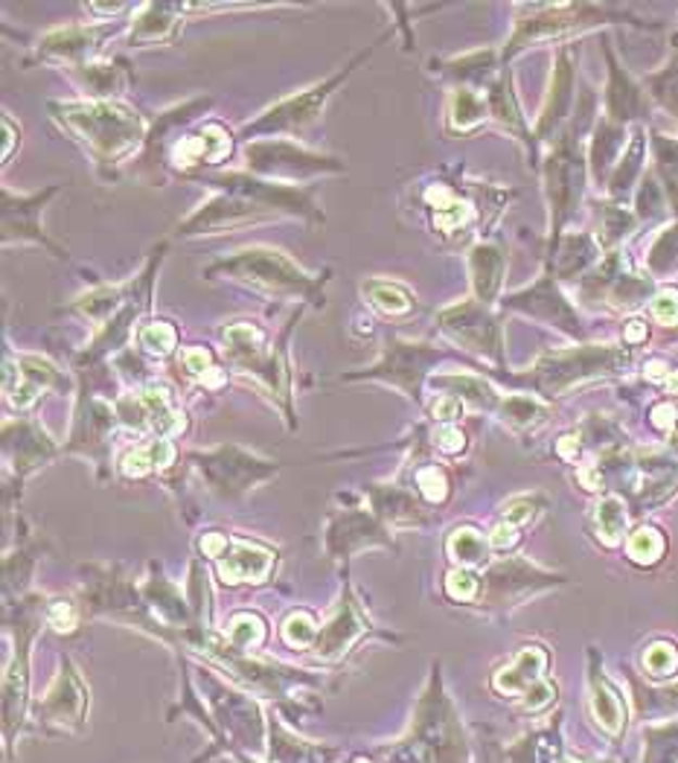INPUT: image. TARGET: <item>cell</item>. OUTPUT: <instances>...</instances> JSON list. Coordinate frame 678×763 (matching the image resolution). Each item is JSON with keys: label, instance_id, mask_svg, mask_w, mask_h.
Returning <instances> with one entry per match:
<instances>
[{"label": "cell", "instance_id": "obj_9", "mask_svg": "<svg viewBox=\"0 0 678 763\" xmlns=\"http://www.w3.org/2000/svg\"><path fill=\"white\" fill-rule=\"evenodd\" d=\"M530 18L518 21V29L510 50L506 53H516L522 47H527L530 41H542V38H553L568 33V29L588 27V24H598L603 18V10L598 7H586V3H553V7H527Z\"/></svg>", "mask_w": 678, "mask_h": 763}, {"label": "cell", "instance_id": "obj_16", "mask_svg": "<svg viewBox=\"0 0 678 763\" xmlns=\"http://www.w3.org/2000/svg\"><path fill=\"white\" fill-rule=\"evenodd\" d=\"M506 307L527 312V315H536V318L553 321L556 327H562L565 333H570V336H579L577 315L570 312V307L565 303V298H562L560 291L553 289L551 277H544V280L539 283V286H533V289L513 295Z\"/></svg>", "mask_w": 678, "mask_h": 763}, {"label": "cell", "instance_id": "obj_23", "mask_svg": "<svg viewBox=\"0 0 678 763\" xmlns=\"http://www.w3.org/2000/svg\"><path fill=\"white\" fill-rule=\"evenodd\" d=\"M73 79L100 100H109L114 93H120L126 88V62H111V64H85L73 71Z\"/></svg>", "mask_w": 678, "mask_h": 763}, {"label": "cell", "instance_id": "obj_41", "mask_svg": "<svg viewBox=\"0 0 678 763\" xmlns=\"http://www.w3.org/2000/svg\"><path fill=\"white\" fill-rule=\"evenodd\" d=\"M416 484H419V490H423V496H426L428 501H443L445 492H449L443 470H437V466L419 470V473H416Z\"/></svg>", "mask_w": 678, "mask_h": 763}, {"label": "cell", "instance_id": "obj_38", "mask_svg": "<svg viewBox=\"0 0 678 763\" xmlns=\"http://www.w3.org/2000/svg\"><path fill=\"white\" fill-rule=\"evenodd\" d=\"M594 257V246L588 237H570L562 242L560 248V272L562 274H574L579 272L582 265Z\"/></svg>", "mask_w": 678, "mask_h": 763}, {"label": "cell", "instance_id": "obj_40", "mask_svg": "<svg viewBox=\"0 0 678 763\" xmlns=\"http://www.w3.org/2000/svg\"><path fill=\"white\" fill-rule=\"evenodd\" d=\"M638 140L632 143V149H629V155H626V164H620V170L615 173V178H612V190L615 192H626L629 187H632V178L638 175V170H641V152H643V143H641V135H635Z\"/></svg>", "mask_w": 678, "mask_h": 763}, {"label": "cell", "instance_id": "obj_7", "mask_svg": "<svg viewBox=\"0 0 678 763\" xmlns=\"http://www.w3.org/2000/svg\"><path fill=\"white\" fill-rule=\"evenodd\" d=\"M280 213L263 208L251 199L242 196H230V192H213L201 208H196L190 216L178 225V237H208V234H218V230H239L244 225H260L268 218H277Z\"/></svg>", "mask_w": 678, "mask_h": 763}, {"label": "cell", "instance_id": "obj_44", "mask_svg": "<svg viewBox=\"0 0 678 763\" xmlns=\"http://www.w3.org/2000/svg\"><path fill=\"white\" fill-rule=\"evenodd\" d=\"M445 591H449V598L454 600H472L478 595V577H475L469 568H457V572L449 574Z\"/></svg>", "mask_w": 678, "mask_h": 763}, {"label": "cell", "instance_id": "obj_20", "mask_svg": "<svg viewBox=\"0 0 678 763\" xmlns=\"http://www.w3.org/2000/svg\"><path fill=\"white\" fill-rule=\"evenodd\" d=\"M570 85H574V67H570V55L560 53L556 59V71H553L551 79V91H548V102H544L542 117H539V126H536V135L551 137L560 126V120L568 114L570 105Z\"/></svg>", "mask_w": 678, "mask_h": 763}, {"label": "cell", "instance_id": "obj_49", "mask_svg": "<svg viewBox=\"0 0 678 763\" xmlns=\"http://www.w3.org/2000/svg\"><path fill=\"white\" fill-rule=\"evenodd\" d=\"M652 315L661 324H678V291H661L658 298L652 300Z\"/></svg>", "mask_w": 678, "mask_h": 763}, {"label": "cell", "instance_id": "obj_5", "mask_svg": "<svg viewBox=\"0 0 678 763\" xmlns=\"http://www.w3.org/2000/svg\"><path fill=\"white\" fill-rule=\"evenodd\" d=\"M201 182H208L216 192H230V196H242V199L256 201V204L280 213V216H298L324 225V213L312 201V190H298V187H289V184L263 182L256 175L244 173H218L210 175V178H201Z\"/></svg>", "mask_w": 678, "mask_h": 763}, {"label": "cell", "instance_id": "obj_55", "mask_svg": "<svg viewBox=\"0 0 678 763\" xmlns=\"http://www.w3.org/2000/svg\"><path fill=\"white\" fill-rule=\"evenodd\" d=\"M88 10L100 12V15H120V12L131 10V7L128 3H91Z\"/></svg>", "mask_w": 678, "mask_h": 763}, {"label": "cell", "instance_id": "obj_26", "mask_svg": "<svg viewBox=\"0 0 678 763\" xmlns=\"http://www.w3.org/2000/svg\"><path fill=\"white\" fill-rule=\"evenodd\" d=\"M364 298L381 315H390V318H402V315H411L416 310L414 295L405 286L390 280H367L364 283Z\"/></svg>", "mask_w": 678, "mask_h": 763}, {"label": "cell", "instance_id": "obj_30", "mask_svg": "<svg viewBox=\"0 0 678 763\" xmlns=\"http://www.w3.org/2000/svg\"><path fill=\"white\" fill-rule=\"evenodd\" d=\"M591 709H594V717L600 720V726L606 731H612V735L620 731V726H624V702L606 679H594V685H591Z\"/></svg>", "mask_w": 678, "mask_h": 763}, {"label": "cell", "instance_id": "obj_15", "mask_svg": "<svg viewBox=\"0 0 678 763\" xmlns=\"http://www.w3.org/2000/svg\"><path fill=\"white\" fill-rule=\"evenodd\" d=\"M362 633H367V618L362 615V606L355 603L353 595H344L341 603L335 606L332 618L326 621V627H321V633H317L315 653L321 659H338Z\"/></svg>", "mask_w": 678, "mask_h": 763}, {"label": "cell", "instance_id": "obj_24", "mask_svg": "<svg viewBox=\"0 0 678 763\" xmlns=\"http://www.w3.org/2000/svg\"><path fill=\"white\" fill-rule=\"evenodd\" d=\"M7 449H15V461L21 466H36L47 454H53V443L33 423H10L7 426Z\"/></svg>", "mask_w": 678, "mask_h": 763}, {"label": "cell", "instance_id": "obj_8", "mask_svg": "<svg viewBox=\"0 0 678 763\" xmlns=\"http://www.w3.org/2000/svg\"><path fill=\"white\" fill-rule=\"evenodd\" d=\"M440 362V353L428 345H414V341H388L381 362H376L371 371L347 373L344 379H376L385 385H393L407 397H419V385L426 379L428 367Z\"/></svg>", "mask_w": 678, "mask_h": 763}, {"label": "cell", "instance_id": "obj_34", "mask_svg": "<svg viewBox=\"0 0 678 763\" xmlns=\"http://www.w3.org/2000/svg\"><path fill=\"white\" fill-rule=\"evenodd\" d=\"M227 638L234 641L236 650H253V647L263 645L265 638V624L260 615H251V612H239L230 618L227 624Z\"/></svg>", "mask_w": 678, "mask_h": 763}, {"label": "cell", "instance_id": "obj_45", "mask_svg": "<svg viewBox=\"0 0 678 763\" xmlns=\"http://www.w3.org/2000/svg\"><path fill=\"white\" fill-rule=\"evenodd\" d=\"M676 650L669 645H652L650 650H646V655H643V664H646V671L652 673V676H667L673 667H676Z\"/></svg>", "mask_w": 678, "mask_h": 763}, {"label": "cell", "instance_id": "obj_36", "mask_svg": "<svg viewBox=\"0 0 678 763\" xmlns=\"http://www.w3.org/2000/svg\"><path fill=\"white\" fill-rule=\"evenodd\" d=\"M317 624L315 618L309 615V612H291L289 618H286V624H282V641L289 647H298V650H303V647H315L317 641Z\"/></svg>", "mask_w": 678, "mask_h": 763}, {"label": "cell", "instance_id": "obj_3", "mask_svg": "<svg viewBox=\"0 0 678 763\" xmlns=\"http://www.w3.org/2000/svg\"><path fill=\"white\" fill-rule=\"evenodd\" d=\"M248 170L256 178L274 184H298L312 175L344 173V161L338 158L312 152L306 146H298L294 140H277V137H260L244 146Z\"/></svg>", "mask_w": 678, "mask_h": 763}, {"label": "cell", "instance_id": "obj_12", "mask_svg": "<svg viewBox=\"0 0 678 763\" xmlns=\"http://www.w3.org/2000/svg\"><path fill=\"white\" fill-rule=\"evenodd\" d=\"M59 187H47L45 192H33V196H15L10 187H3V242H36L45 246L47 251H53L55 257H64L59 246H53L45 237V230L38 225V216L50 199H53Z\"/></svg>", "mask_w": 678, "mask_h": 763}, {"label": "cell", "instance_id": "obj_19", "mask_svg": "<svg viewBox=\"0 0 678 763\" xmlns=\"http://www.w3.org/2000/svg\"><path fill=\"white\" fill-rule=\"evenodd\" d=\"M140 400H143L146 411H149V426H152L161 437L181 435L184 428H187L184 411L175 405L173 388H170V385H163V382H149L143 391H140Z\"/></svg>", "mask_w": 678, "mask_h": 763}, {"label": "cell", "instance_id": "obj_22", "mask_svg": "<svg viewBox=\"0 0 678 763\" xmlns=\"http://www.w3.org/2000/svg\"><path fill=\"white\" fill-rule=\"evenodd\" d=\"M544 664H548V659H544L542 647H525L510 667L498 673L495 688L501 693H530L539 681H544Z\"/></svg>", "mask_w": 678, "mask_h": 763}, {"label": "cell", "instance_id": "obj_50", "mask_svg": "<svg viewBox=\"0 0 678 763\" xmlns=\"http://www.w3.org/2000/svg\"><path fill=\"white\" fill-rule=\"evenodd\" d=\"M435 443L443 449V452L454 454L461 452L463 446H466V437H463V431L457 426H440L435 431Z\"/></svg>", "mask_w": 678, "mask_h": 763}, {"label": "cell", "instance_id": "obj_2", "mask_svg": "<svg viewBox=\"0 0 678 763\" xmlns=\"http://www.w3.org/2000/svg\"><path fill=\"white\" fill-rule=\"evenodd\" d=\"M204 274L208 277H230L242 286L274 295V298L309 300L315 307H324V286L329 280V272H303L291 257L265 246L242 248L230 257H218L216 263L204 268Z\"/></svg>", "mask_w": 678, "mask_h": 763}, {"label": "cell", "instance_id": "obj_29", "mask_svg": "<svg viewBox=\"0 0 678 763\" xmlns=\"http://www.w3.org/2000/svg\"><path fill=\"white\" fill-rule=\"evenodd\" d=\"M431 385L435 388H440V391L452 393V397H457V400H469L475 402V405H492L495 402V391L489 388L487 382L478 379V376H461V373H449V376H435L431 379Z\"/></svg>", "mask_w": 678, "mask_h": 763}, {"label": "cell", "instance_id": "obj_18", "mask_svg": "<svg viewBox=\"0 0 678 763\" xmlns=\"http://www.w3.org/2000/svg\"><path fill=\"white\" fill-rule=\"evenodd\" d=\"M187 12L181 3H143L131 27V45H154L173 36L178 21Z\"/></svg>", "mask_w": 678, "mask_h": 763}, {"label": "cell", "instance_id": "obj_17", "mask_svg": "<svg viewBox=\"0 0 678 763\" xmlns=\"http://www.w3.org/2000/svg\"><path fill=\"white\" fill-rule=\"evenodd\" d=\"M272 565L274 554L268 548L248 539H234L218 560V577L225 583H263L272 574Z\"/></svg>", "mask_w": 678, "mask_h": 763}, {"label": "cell", "instance_id": "obj_52", "mask_svg": "<svg viewBox=\"0 0 678 763\" xmlns=\"http://www.w3.org/2000/svg\"><path fill=\"white\" fill-rule=\"evenodd\" d=\"M516 539H518L516 525H510V522H501V525L492 527V534H489V546H492V548H510V546H516Z\"/></svg>", "mask_w": 678, "mask_h": 763}, {"label": "cell", "instance_id": "obj_28", "mask_svg": "<svg viewBox=\"0 0 678 763\" xmlns=\"http://www.w3.org/2000/svg\"><path fill=\"white\" fill-rule=\"evenodd\" d=\"M641 111V91L629 83V76L612 59V85H608V114L612 120H632Z\"/></svg>", "mask_w": 678, "mask_h": 763}, {"label": "cell", "instance_id": "obj_46", "mask_svg": "<svg viewBox=\"0 0 678 763\" xmlns=\"http://www.w3.org/2000/svg\"><path fill=\"white\" fill-rule=\"evenodd\" d=\"M120 470H123V475H128V478H143V475L152 473L154 461H152V452H149V446H137V449L126 452Z\"/></svg>", "mask_w": 678, "mask_h": 763}, {"label": "cell", "instance_id": "obj_32", "mask_svg": "<svg viewBox=\"0 0 678 763\" xmlns=\"http://www.w3.org/2000/svg\"><path fill=\"white\" fill-rule=\"evenodd\" d=\"M445 551H449L454 563H461V568H469V565H478L487 556V542H484L478 530L457 527L452 537H449V542H445Z\"/></svg>", "mask_w": 678, "mask_h": 763}, {"label": "cell", "instance_id": "obj_14", "mask_svg": "<svg viewBox=\"0 0 678 763\" xmlns=\"http://www.w3.org/2000/svg\"><path fill=\"white\" fill-rule=\"evenodd\" d=\"M109 36H114V29L97 27V24H91V27L53 29V33H47L38 41V55L71 64L73 71H76V67L91 64V55H97V50H100L102 41Z\"/></svg>", "mask_w": 678, "mask_h": 763}, {"label": "cell", "instance_id": "obj_4", "mask_svg": "<svg viewBox=\"0 0 678 763\" xmlns=\"http://www.w3.org/2000/svg\"><path fill=\"white\" fill-rule=\"evenodd\" d=\"M367 55H371V50H364V53L355 55L344 71L332 73L326 83L312 85V88H306V91L294 93V97H286L282 102H277V105H272L268 111H263L260 117L242 128V135L248 137V140H260V135H289V137L300 135L309 123H315L317 114L324 111L326 100H329V97H332V93L347 83V76H350V73H353L355 67L367 59Z\"/></svg>", "mask_w": 678, "mask_h": 763}, {"label": "cell", "instance_id": "obj_13", "mask_svg": "<svg viewBox=\"0 0 678 763\" xmlns=\"http://www.w3.org/2000/svg\"><path fill=\"white\" fill-rule=\"evenodd\" d=\"M230 132L218 123H208L201 126L199 132L192 135H184L181 140H175L170 146V164L178 170V173L190 175L192 170L199 166H216L222 164L227 155H230Z\"/></svg>", "mask_w": 678, "mask_h": 763}, {"label": "cell", "instance_id": "obj_57", "mask_svg": "<svg viewBox=\"0 0 678 763\" xmlns=\"http://www.w3.org/2000/svg\"><path fill=\"white\" fill-rule=\"evenodd\" d=\"M3 128H7V143H3V161H10V152H12V120L3 117Z\"/></svg>", "mask_w": 678, "mask_h": 763}, {"label": "cell", "instance_id": "obj_35", "mask_svg": "<svg viewBox=\"0 0 678 763\" xmlns=\"http://www.w3.org/2000/svg\"><path fill=\"white\" fill-rule=\"evenodd\" d=\"M598 527H600V537H603V542H608V546L620 542V537H624V527H626L624 501L615 499V496H608V499L600 501L598 504Z\"/></svg>", "mask_w": 678, "mask_h": 763}, {"label": "cell", "instance_id": "obj_31", "mask_svg": "<svg viewBox=\"0 0 678 763\" xmlns=\"http://www.w3.org/2000/svg\"><path fill=\"white\" fill-rule=\"evenodd\" d=\"M487 105H489V114L495 120H501L506 128H513V132H522L525 135V120H522V111H518V102H516V93H513V85H510V79H501V83L492 85V91H489L487 97Z\"/></svg>", "mask_w": 678, "mask_h": 763}, {"label": "cell", "instance_id": "obj_10", "mask_svg": "<svg viewBox=\"0 0 678 763\" xmlns=\"http://www.w3.org/2000/svg\"><path fill=\"white\" fill-rule=\"evenodd\" d=\"M582 175L586 164L579 158V146L574 135H565L556 152L548 161V199H551L553 227H560L574 213L582 196Z\"/></svg>", "mask_w": 678, "mask_h": 763}, {"label": "cell", "instance_id": "obj_53", "mask_svg": "<svg viewBox=\"0 0 678 763\" xmlns=\"http://www.w3.org/2000/svg\"><path fill=\"white\" fill-rule=\"evenodd\" d=\"M227 548H230V539L225 534H204V539H201V551H204V556H213V560H222Z\"/></svg>", "mask_w": 678, "mask_h": 763}, {"label": "cell", "instance_id": "obj_37", "mask_svg": "<svg viewBox=\"0 0 678 763\" xmlns=\"http://www.w3.org/2000/svg\"><path fill=\"white\" fill-rule=\"evenodd\" d=\"M626 548H629V556H632L635 563L646 565V563H655V560L664 554V539H661L658 530L641 527V530H635L632 537H629Z\"/></svg>", "mask_w": 678, "mask_h": 763}, {"label": "cell", "instance_id": "obj_51", "mask_svg": "<svg viewBox=\"0 0 678 763\" xmlns=\"http://www.w3.org/2000/svg\"><path fill=\"white\" fill-rule=\"evenodd\" d=\"M536 510V501L533 499H516L510 501L504 508V522H510V525H522V522H530V516H533Z\"/></svg>", "mask_w": 678, "mask_h": 763}, {"label": "cell", "instance_id": "obj_54", "mask_svg": "<svg viewBox=\"0 0 678 763\" xmlns=\"http://www.w3.org/2000/svg\"><path fill=\"white\" fill-rule=\"evenodd\" d=\"M652 417H655V426L669 428L673 423H676V411L669 409V405H658V409L652 411Z\"/></svg>", "mask_w": 678, "mask_h": 763}, {"label": "cell", "instance_id": "obj_42", "mask_svg": "<svg viewBox=\"0 0 678 763\" xmlns=\"http://www.w3.org/2000/svg\"><path fill=\"white\" fill-rule=\"evenodd\" d=\"M544 409L530 397H510L504 402V417L513 423H533L536 417H542Z\"/></svg>", "mask_w": 678, "mask_h": 763}, {"label": "cell", "instance_id": "obj_48", "mask_svg": "<svg viewBox=\"0 0 678 763\" xmlns=\"http://www.w3.org/2000/svg\"><path fill=\"white\" fill-rule=\"evenodd\" d=\"M461 400L457 397H452V393H440L435 402H431V417L440 420L443 426H452L454 420L461 417Z\"/></svg>", "mask_w": 678, "mask_h": 763}, {"label": "cell", "instance_id": "obj_39", "mask_svg": "<svg viewBox=\"0 0 678 763\" xmlns=\"http://www.w3.org/2000/svg\"><path fill=\"white\" fill-rule=\"evenodd\" d=\"M655 146H658V170L661 175H664V182H667L669 199H673V204L678 208V143L658 137Z\"/></svg>", "mask_w": 678, "mask_h": 763}, {"label": "cell", "instance_id": "obj_25", "mask_svg": "<svg viewBox=\"0 0 678 763\" xmlns=\"http://www.w3.org/2000/svg\"><path fill=\"white\" fill-rule=\"evenodd\" d=\"M426 204L435 213V225L440 230H457L469 222L472 208L463 199H457V192L445 184H435L426 190Z\"/></svg>", "mask_w": 678, "mask_h": 763}, {"label": "cell", "instance_id": "obj_21", "mask_svg": "<svg viewBox=\"0 0 678 763\" xmlns=\"http://www.w3.org/2000/svg\"><path fill=\"white\" fill-rule=\"evenodd\" d=\"M472 289L480 303H492L504 280V254L489 242H478L469 254Z\"/></svg>", "mask_w": 678, "mask_h": 763}, {"label": "cell", "instance_id": "obj_27", "mask_svg": "<svg viewBox=\"0 0 678 763\" xmlns=\"http://www.w3.org/2000/svg\"><path fill=\"white\" fill-rule=\"evenodd\" d=\"M489 114L487 100L475 93L472 88H457L452 93V105H449V123L457 132H472L475 126H480Z\"/></svg>", "mask_w": 678, "mask_h": 763}, {"label": "cell", "instance_id": "obj_43", "mask_svg": "<svg viewBox=\"0 0 678 763\" xmlns=\"http://www.w3.org/2000/svg\"><path fill=\"white\" fill-rule=\"evenodd\" d=\"M47 621H50V627H55L59 633H71V629H76V624H79V609L73 606L71 600H55V603H50V609H47Z\"/></svg>", "mask_w": 678, "mask_h": 763}, {"label": "cell", "instance_id": "obj_11", "mask_svg": "<svg viewBox=\"0 0 678 763\" xmlns=\"http://www.w3.org/2000/svg\"><path fill=\"white\" fill-rule=\"evenodd\" d=\"M440 327L445 336H452L457 345H466L489 359H501V329L498 321L489 315L487 303L466 300L452 310L440 312Z\"/></svg>", "mask_w": 678, "mask_h": 763}, {"label": "cell", "instance_id": "obj_1", "mask_svg": "<svg viewBox=\"0 0 678 763\" xmlns=\"http://www.w3.org/2000/svg\"><path fill=\"white\" fill-rule=\"evenodd\" d=\"M53 120L79 140L100 166L126 161L137 146L146 143V123L137 111L111 100L50 102Z\"/></svg>", "mask_w": 678, "mask_h": 763}, {"label": "cell", "instance_id": "obj_33", "mask_svg": "<svg viewBox=\"0 0 678 763\" xmlns=\"http://www.w3.org/2000/svg\"><path fill=\"white\" fill-rule=\"evenodd\" d=\"M137 341L143 347V353L166 359V355L175 353L178 329H175L170 321H152V324H143V327L137 329Z\"/></svg>", "mask_w": 678, "mask_h": 763}, {"label": "cell", "instance_id": "obj_47", "mask_svg": "<svg viewBox=\"0 0 678 763\" xmlns=\"http://www.w3.org/2000/svg\"><path fill=\"white\" fill-rule=\"evenodd\" d=\"M181 362L187 376H192V379H204V373L213 371V355H210L204 347H190V350H184Z\"/></svg>", "mask_w": 678, "mask_h": 763}, {"label": "cell", "instance_id": "obj_56", "mask_svg": "<svg viewBox=\"0 0 678 763\" xmlns=\"http://www.w3.org/2000/svg\"><path fill=\"white\" fill-rule=\"evenodd\" d=\"M646 338V327H643L641 321H629V327H626V341L629 345H638V341H643Z\"/></svg>", "mask_w": 678, "mask_h": 763}, {"label": "cell", "instance_id": "obj_6", "mask_svg": "<svg viewBox=\"0 0 678 763\" xmlns=\"http://www.w3.org/2000/svg\"><path fill=\"white\" fill-rule=\"evenodd\" d=\"M620 364H626V353L617 347H579V350H565V353L542 359L527 376V382H533L539 391L556 393L570 388L574 382L617 371Z\"/></svg>", "mask_w": 678, "mask_h": 763}]
</instances>
